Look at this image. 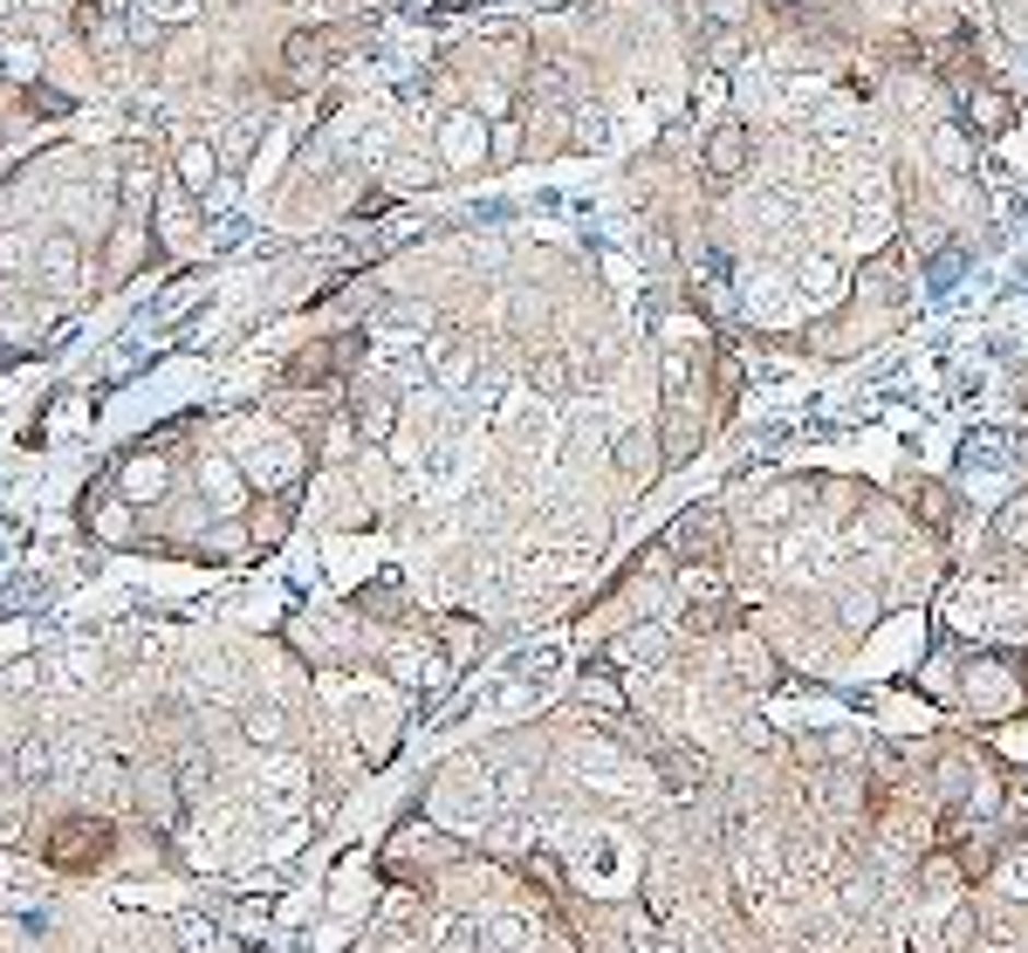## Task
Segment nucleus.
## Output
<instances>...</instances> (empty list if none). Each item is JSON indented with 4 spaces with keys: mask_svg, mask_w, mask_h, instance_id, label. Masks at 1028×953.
Returning a JSON list of instances; mask_svg holds the SVG:
<instances>
[{
    "mask_svg": "<svg viewBox=\"0 0 1028 953\" xmlns=\"http://www.w3.org/2000/svg\"><path fill=\"white\" fill-rule=\"evenodd\" d=\"M110 844H117V830L103 816H62L56 830L42 837V858L56 871H96L103 858H110Z\"/></svg>",
    "mask_w": 1028,
    "mask_h": 953,
    "instance_id": "f257e3e1",
    "label": "nucleus"
},
{
    "mask_svg": "<svg viewBox=\"0 0 1028 953\" xmlns=\"http://www.w3.org/2000/svg\"><path fill=\"white\" fill-rule=\"evenodd\" d=\"M35 281H42L48 295H75V289H83V241H75V234H48L35 247Z\"/></svg>",
    "mask_w": 1028,
    "mask_h": 953,
    "instance_id": "f03ea898",
    "label": "nucleus"
},
{
    "mask_svg": "<svg viewBox=\"0 0 1028 953\" xmlns=\"http://www.w3.org/2000/svg\"><path fill=\"white\" fill-rule=\"evenodd\" d=\"M748 159H755V131H748V124H720V131L706 138V159L700 165H706L713 186H727V178L748 172Z\"/></svg>",
    "mask_w": 1028,
    "mask_h": 953,
    "instance_id": "7ed1b4c3",
    "label": "nucleus"
},
{
    "mask_svg": "<svg viewBox=\"0 0 1028 953\" xmlns=\"http://www.w3.org/2000/svg\"><path fill=\"white\" fill-rule=\"evenodd\" d=\"M665 549H673V556H686V562H692V556H700V562H713V556H720V514H713V508H692V514H679V522H673V535H665Z\"/></svg>",
    "mask_w": 1028,
    "mask_h": 953,
    "instance_id": "20e7f679",
    "label": "nucleus"
},
{
    "mask_svg": "<svg viewBox=\"0 0 1028 953\" xmlns=\"http://www.w3.org/2000/svg\"><path fill=\"white\" fill-rule=\"evenodd\" d=\"M357 357V337H329V344H308L289 357V384H329L337 377V364H350Z\"/></svg>",
    "mask_w": 1028,
    "mask_h": 953,
    "instance_id": "39448f33",
    "label": "nucleus"
},
{
    "mask_svg": "<svg viewBox=\"0 0 1028 953\" xmlns=\"http://www.w3.org/2000/svg\"><path fill=\"white\" fill-rule=\"evenodd\" d=\"M151 193H159L151 151H144V144H131V151H124V172H117V199H124V213L144 220V213H151Z\"/></svg>",
    "mask_w": 1028,
    "mask_h": 953,
    "instance_id": "423d86ee",
    "label": "nucleus"
},
{
    "mask_svg": "<svg viewBox=\"0 0 1028 953\" xmlns=\"http://www.w3.org/2000/svg\"><path fill=\"white\" fill-rule=\"evenodd\" d=\"M117 495H124V501H159V495H165V460H159V453H131V460L117 467Z\"/></svg>",
    "mask_w": 1028,
    "mask_h": 953,
    "instance_id": "0eeeda50",
    "label": "nucleus"
},
{
    "mask_svg": "<svg viewBox=\"0 0 1028 953\" xmlns=\"http://www.w3.org/2000/svg\"><path fill=\"white\" fill-rule=\"evenodd\" d=\"M172 165H178V186H186V193H206V186L220 178V144L186 138V144H178V159H172Z\"/></svg>",
    "mask_w": 1028,
    "mask_h": 953,
    "instance_id": "6e6552de",
    "label": "nucleus"
},
{
    "mask_svg": "<svg viewBox=\"0 0 1028 953\" xmlns=\"http://www.w3.org/2000/svg\"><path fill=\"white\" fill-rule=\"evenodd\" d=\"M289 83H316L323 75V62H329V35L323 28H302V35H289Z\"/></svg>",
    "mask_w": 1028,
    "mask_h": 953,
    "instance_id": "1a4fd4ad",
    "label": "nucleus"
},
{
    "mask_svg": "<svg viewBox=\"0 0 1028 953\" xmlns=\"http://www.w3.org/2000/svg\"><path fill=\"white\" fill-rule=\"evenodd\" d=\"M75 35L96 48H117V0H75Z\"/></svg>",
    "mask_w": 1028,
    "mask_h": 953,
    "instance_id": "9d476101",
    "label": "nucleus"
},
{
    "mask_svg": "<svg viewBox=\"0 0 1028 953\" xmlns=\"http://www.w3.org/2000/svg\"><path fill=\"white\" fill-rule=\"evenodd\" d=\"M14 776H21V782L56 776V741H48V734H28V741H21V755H14Z\"/></svg>",
    "mask_w": 1028,
    "mask_h": 953,
    "instance_id": "9b49d317",
    "label": "nucleus"
},
{
    "mask_svg": "<svg viewBox=\"0 0 1028 953\" xmlns=\"http://www.w3.org/2000/svg\"><path fill=\"white\" fill-rule=\"evenodd\" d=\"M357 419H364V432L392 426V384H357Z\"/></svg>",
    "mask_w": 1028,
    "mask_h": 953,
    "instance_id": "f8f14e48",
    "label": "nucleus"
},
{
    "mask_svg": "<svg viewBox=\"0 0 1028 953\" xmlns=\"http://www.w3.org/2000/svg\"><path fill=\"white\" fill-rule=\"evenodd\" d=\"M138 254H144V220H131L124 213V226H117V262H110V281H124L138 268Z\"/></svg>",
    "mask_w": 1028,
    "mask_h": 953,
    "instance_id": "ddd939ff",
    "label": "nucleus"
},
{
    "mask_svg": "<svg viewBox=\"0 0 1028 953\" xmlns=\"http://www.w3.org/2000/svg\"><path fill=\"white\" fill-rule=\"evenodd\" d=\"M241 728H247L254 748H261V741H281V734H289V713H281V707H247Z\"/></svg>",
    "mask_w": 1028,
    "mask_h": 953,
    "instance_id": "4468645a",
    "label": "nucleus"
},
{
    "mask_svg": "<svg viewBox=\"0 0 1028 953\" xmlns=\"http://www.w3.org/2000/svg\"><path fill=\"white\" fill-rule=\"evenodd\" d=\"M289 508H295V495H289V487H281V495H274V501H268L261 514H254V535H261V543H274V535L289 528Z\"/></svg>",
    "mask_w": 1028,
    "mask_h": 953,
    "instance_id": "2eb2a0df",
    "label": "nucleus"
},
{
    "mask_svg": "<svg viewBox=\"0 0 1028 953\" xmlns=\"http://www.w3.org/2000/svg\"><path fill=\"white\" fill-rule=\"evenodd\" d=\"M206 480H213V508H234V501H241V495H234V474H226L220 460H206V467H199V487H206Z\"/></svg>",
    "mask_w": 1028,
    "mask_h": 953,
    "instance_id": "dca6fc26",
    "label": "nucleus"
},
{
    "mask_svg": "<svg viewBox=\"0 0 1028 953\" xmlns=\"http://www.w3.org/2000/svg\"><path fill=\"white\" fill-rule=\"evenodd\" d=\"M178 946L186 953H213V926L206 919H178Z\"/></svg>",
    "mask_w": 1028,
    "mask_h": 953,
    "instance_id": "f3484780",
    "label": "nucleus"
},
{
    "mask_svg": "<svg viewBox=\"0 0 1028 953\" xmlns=\"http://www.w3.org/2000/svg\"><path fill=\"white\" fill-rule=\"evenodd\" d=\"M440 953H474V926L467 919H446L440 926Z\"/></svg>",
    "mask_w": 1028,
    "mask_h": 953,
    "instance_id": "a211bd4d",
    "label": "nucleus"
},
{
    "mask_svg": "<svg viewBox=\"0 0 1028 953\" xmlns=\"http://www.w3.org/2000/svg\"><path fill=\"white\" fill-rule=\"evenodd\" d=\"M549 384V392H576V377H570V357H542V371H535Z\"/></svg>",
    "mask_w": 1028,
    "mask_h": 953,
    "instance_id": "6ab92c4d",
    "label": "nucleus"
},
{
    "mask_svg": "<svg viewBox=\"0 0 1028 953\" xmlns=\"http://www.w3.org/2000/svg\"><path fill=\"white\" fill-rule=\"evenodd\" d=\"M617 460H624V467L638 474V467H652V446L638 440V432H624V440H617Z\"/></svg>",
    "mask_w": 1028,
    "mask_h": 953,
    "instance_id": "aec40b11",
    "label": "nucleus"
},
{
    "mask_svg": "<svg viewBox=\"0 0 1028 953\" xmlns=\"http://www.w3.org/2000/svg\"><path fill=\"white\" fill-rule=\"evenodd\" d=\"M706 14H713V21H740L748 8H740V0H706Z\"/></svg>",
    "mask_w": 1028,
    "mask_h": 953,
    "instance_id": "412c9836",
    "label": "nucleus"
}]
</instances>
